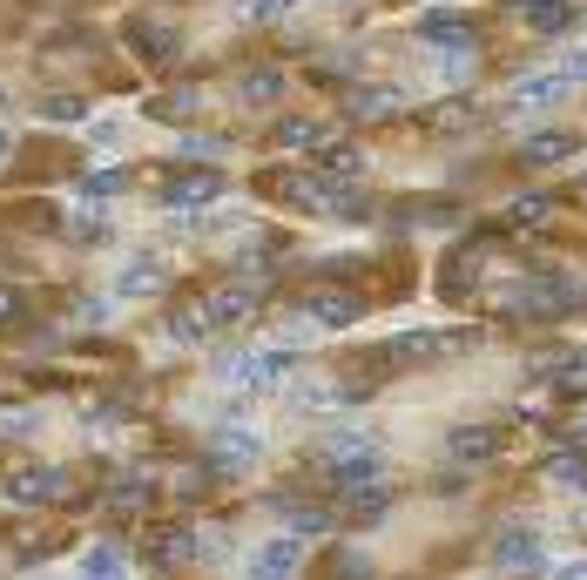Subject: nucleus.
I'll list each match as a JSON object with an SVG mask.
<instances>
[{
  "instance_id": "35",
  "label": "nucleus",
  "mask_w": 587,
  "mask_h": 580,
  "mask_svg": "<svg viewBox=\"0 0 587 580\" xmlns=\"http://www.w3.org/2000/svg\"><path fill=\"white\" fill-rule=\"evenodd\" d=\"M547 580H587V560H567L560 573H547Z\"/></svg>"
},
{
  "instance_id": "33",
  "label": "nucleus",
  "mask_w": 587,
  "mask_h": 580,
  "mask_svg": "<svg viewBox=\"0 0 587 580\" xmlns=\"http://www.w3.org/2000/svg\"><path fill=\"white\" fill-rule=\"evenodd\" d=\"M122 142V122H95V135H89V149H115Z\"/></svg>"
},
{
  "instance_id": "15",
  "label": "nucleus",
  "mask_w": 587,
  "mask_h": 580,
  "mask_svg": "<svg viewBox=\"0 0 587 580\" xmlns=\"http://www.w3.org/2000/svg\"><path fill=\"white\" fill-rule=\"evenodd\" d=\"M149 553H155V567H183V560L196 553V533H190V520H176V527H162Z\"/></svg>"
},
{
  "instance_id": "22",
  "label": "nucleus",
  "mask_w": 587,
  "mask_h": 580,
  "mask_svg": "<svg viewBox=\"0 0 587 580\" xmlns=\"http://www.w3.org/2000/svg\"><path fill=\"white\" fill-rule=\"evenodd\" d=\"M74 580H122V553H115V547H89Z\"/></svg>"
},
{
  "instance_id": "24",
  "label": "nucleus",
  "mask_w": 587,
  "mask_h": 580,
  "mask_svg": "<svg viewBox=\"0 0 587 580\" xmlns=\"http://www.w3.org/2000/svg\"><path fill=\"white\" fill-rule=\"evenodd\" d=\"M547 472H554V486H574V492H587V459H580V452H560V459H547Z\"/></svg>"
},
{
  "instance_id": "18",
  "label": "nucleus",
  "mask_w": 587,
  "mask_h": 580,
  "mask_svg": "<svg viewBox=\"0 0 587 580\" xmlns=\"http://www.w3.org/2000/svg\"><path fill=\"white\" fill-rule=\"evenodd\" d=\"M345 507H352V520H358V527H372V520H378V513L392 507V486H385V479H372V486L345 492Z\"/></svg>"
},
{
  "instance_id": "16",
  "label": "nucleus",
  "mask_w": 587,
  "mask_h": 580,
  "mask_svg": "<svg viewBox=\"0 0 587 580\" xmlns=\"http://www.w3.org/2000/svg\"><path fill=\"white\" fill-rule=\"evenodd\" d=\"M418 41H433V48H473L479 34L466 21H453V14H426V21H418Z\"/></svg>"
},
{
  "instance_id": "1",
  "label": "nucleus",
  "mask_w": 587,
  "mask_h": 580,
  "mask_svg": "<svg viewBox=\"0 0 587 580\" xmlns=\"http://www.w3.org/2000/svg\"><path fill=\"white\" fill-rule=\"evenodd\" d=\"M304 372V358L291 345H271V352H243V358H223V385L230 391H277Z\"/></svg>"
},
{
  "instance_id": "28",
  "label": "nucleus",
  "mask_w": 587,
  "mask_h": 580,
  "mask_svg": "<svg viewBox=\"0 0 587 580\" xmlns=\"http://www.w3.org/2000/svg\"><path fill=\"white\" fill-rule=\"evenodd\" d=\"M41 115H48V122H81V115H89V102H81V95H48Z\"/></svg>"
},
{
  "instance_id": "14",
  "label": "nucleus",
  "mask_w": 587,
  "mask_h": 580,
  "mask_svg": "<svg viewBox=\"0 0 587 580\" xmlns=\"http://www.w3.org/2000/svg\"><path fill=\"white\" fill-rule=\"evenodd\" d=\"M250 311H257V284H223V291L210 297L216 330H223V324H236V317H250Z\"/></svg>"
},
{
  "instance_id": "27",
  "label": "nucleus",
  "mask_w": 587,
  "mask_h": 580,
  "mask_svg": "<svg viewBox=\"0 0 587 580\" xmlns=\"http://www.w3.org/2000/svg\"><path fill=\"white\" fill-rule=\"evenodd\" d=\"M392 109H398V95H378V89L352 95V115H358V122H378V115H392Z\"/></svg>"
},
{
  "instance_id": "2",
  "label": "nucleus",
  "mask_w": 587,
  "mask_h": 580,
  "mask_svg": "<svg viewBox=\"0 0 587 580\" xmlns=\"http://www.w3.org/2000/svg\"><path fill=\"white\" fill-rule=\"evenodd\" d=\"M297 567H304V540L284 533V540H264L243 560V580H297Z\"/></svg>"
},
{
  "instance_id": "11",
  "label": "nucleus",
  "mask_w": 587,
  "mask_h": 580,
  "mask_svg": "<svg viewBox=\"0 0 587 580\" xmlns=\"http://www.w3.org/2000/svg\"><path fill=\"white\" fill-rule=\"evenodd\" d=\"M446 452H453L459 466H479V459L499 452V433H493V426H453V433H446Z\"/></svg>"
},
{
  "instance_id": "36",
  "label": "nucleus",
  "mask_w": 587,
  "mask_h": 580,
  "mask_svg": "<svg viewBox=\"0 0 587 580\" xmlns=\"http://www.w3.org/2000/svg\"><path fill=\"white\" fill-rule=\"evenodd\" d=\"M520 8H534V0H520Z\"/></svg>"
},
{
  "instance_id": "25",
  "label": "nucleus",
  "mask_w": 587,
  "mask_h": 580,
  "mask_svg": "<svg viewBox=\"0 0 587 580\" xmlns=\"http://www.w3.org/2000/svg\"><path fill=\"white\" fill-rule=\"evenodd\" d=\"M365 170V155L345 149V142H324V176H358Z\"/></svg>"
},
{
  "instance_id": "19",
  "label": "nucleus",
  "mask_w": 587,
  "mask_h": 580,
  "mask_svg": "<svg viewBox=\"0 0 587 580\" xmlns=\"http://www.w3.org/2000/svg\"><path fill=\"white\" fill-rule=\"evenodd\" d=\"M284 513V527L297 533V540H317V533H331V527H338V520H331L324 507H277Z\"/></svg>"
},
{
  "instance_id": "20",
  "label": "nucleus",
  "mask_w": 587,
  "mask_h": 580,
  "mask_svg": "<svg viewBox=\"0 0 587 580\" xmlns=\"http://www.w3.org/2000/svg\"><path fill=\"white\" fill-rule=\"evenodd\" d=\"M109 507H115V513H142V507H149V479H142V472H122V479L109 486Z\"/></svg>"
},
{
  "instance_id": "32",
  "label": "nucleus",
  "mask_w": 587,
  "mask_h": 580,
  "mask_svg": "<svg viewBox=\"0 0 587 580\" xmlns=\"http://www.w3.org/2000/svg\"><path fill=\"white\" fill-rule=\"evenodd\" d=\"M190 109H196V89H190V95H162V102H155V115H162V122H183Z\"/></svg>"
},
{
  "instance_id": "7",
  "label": "nucleus",
  "mask_w": 587,
  "mask_h": 580,
  "mask_svg": "<svg viewBox=\"0 0 587 580\" xmlns=\"http://www.w3.org/2000/svg\"><path fill=\"white\" fill-rule=\"evenodd\" d=\"M453 345H466V338H453V330H398V338L385 345V358L426 365V358H439V352H453Z\"/></svg>"
},
{
  "instance_id": "26",
  "label": "nucleus",
  "mask_w": 587,
  "mask_h": 580,
  "mask_svg": "<svg viewBox=\"0 0 587 580\" xmlns=\"http://www.w3.org/2000/svg\"><path fill=\"white\" fill-rule=\"evenodd\" d=\"M122 190V176L115 170H102V176H81V190H74V203H109Z\"/></svg>"
},
{
  "instance_id": "3",
  "label": "nucleus",
  "mask_w": 587,
  "mask_h": 580,
  "mask_svg": "<svg viewBox=\"0 0 587 580\" xmlns=\"http://www.w3.org/2000/svg\"><path fill=\"white\" fill-rule=\"evenodd\" d=\"M493 567H520V573H547V547L534 527H507L493 540Z\"/></svg>"
},
{
  "instance_id": "9",
  "label": "nucleus",
  "mask_w": 587,
  "mask_h": 580,
  "mask_svg": "<svg viewBox=\"0 0 587 580\" xmlns=\"http://www.w3.org/2000/svg\"><path fill=\"white\" fill-rule=\"evenodd\" d=\"M358 311H365V304H358L352 291H317V297L304 304V317H311V324H324V330H352V324H358Z\"/></svg>"
},
{
  "instance_id": "5",
  "label": "nucleus",
  "mask_w": 587,
  "mask_h": 580,
  "mask_svg": "<svg viewBox=\"0 0 587 580\" xmlns=\"http://www.w3.org/2000/svg\"><path fill=\"white\" fill-rule=\"evenodd\" d=\"M162 284H170V264H162L155 251H142V257H129L115 271V297H155Z\"/></svg>"
},
{
  "instance_id": "34",
  "label": "nucleus",
  "mask_w": 587,
  "mask_h": 580,
  "mask_svg": "<svg viewBox=\"0 0 587 580\" xmlns=\"http://www.w3.org/2000/svg\"><path fill=\"white\" fill-rule=\"evenodd\" d=\"M183 155H223V142L216 135H183Z\"/></svg>"
},
{
  "instance_id": "31",
  "label": "nucleus",
  "mask_w": 587,
  "mask_h": 580,
  "mask_svg": "<svg viewBox=\"0 0 587 580\" xmlns=\"http://www.w3.org/2000/svg\"><path fill=\"white\" fill-rule=\"evenodd\" d=\"M527 21H534V28H560V21H567V8H560V0H534Z\"/></svg>"
},
{
  "instance_id": "30",
  "label": "nucleus",
  "mask_w": 587,
  "mask_h": 580,
  "mask_svg": "<svg viewBox=\"0 0 587 580\" xmlns=\"http://www.w3.org/2000/svg\"><path fill=\"white\" fill-rule=\"evenodd\" d=\"M554 68H560V74L574 81V89H587V48H567V54H560Z\"/></svg>"
},
{
  "instance_id": "13",
  "label": "nucleus",
  "mask_w": 587,
  "mask_h": 580,
  "mask_svg": "<svg viewBox=\"0 0 587 580\" xmlns=\"http://www.w3.org/2000/svg\"><path fill=\"white\" fill-rule=\"evenodd\" d=\"M210 330H216L210 304H176V311H170V338H176V345H203Z\"/></svg>"
},
{
  "instance_id": "23",
  "label": "nucleus",
  "mask_w": 587,
  "mask_h": 580,
  "mask_svg": "<svg viewBox=\"0 0 587 580\" xmlns=\"http://www.w3.org/2000/svg\"><path fill=\"white\" fill-rule=\"evenodd\" d=\"M230 8H236L243 21H284L291 8H304V0H230Z\"/></svg>"
},
{
  "instance_id": "12",
  "label": "nucleus",
  "mask_w": 587,
  "mask_h": 580,
  "mask_svg": "<svg viewBox=\"0 0 587 580\" xmlns=\"http://www.w3.org/2000/svg\"><path fill=\"white\" fill-rule=\"evenodd\" d=\"M574 149H580V142H574V135H567V129H534V135H527V142H520V155H527V162H534V170H547V162H567V155H574Z\"/></svg>"
},
{
  "instance_id": "6",
  "label": "nucleus",
  "mask_w": 587,
  "mask_h": 580,
  "mask_svg": "<svg viewBox=\"0 0 587 580\" xmlns=\"http://www.w3.org/2000/svg\"><path fill=\"white\" fill-rule=\"evenodd\" d=\"M567 89H574V81H567L560 68H540V74H527V81H520V89H514V102H507V109H514V115H534V109H547V102H560Z\"/></svg>"
},
{
  "instance_id": "17",
  "label": "nucleus",
  "mask_w": 587,
  "mask_h": 580,
  "mask_svg": "<svg viewBox=\"0 0 587 580\" xmlns=\"http://www.w3.org/2000/svg\"><path fill=\"white\" fill-rule=\"evenodd\" d=\"M236 95H243L250 109H271V102L284 95V68H250V74H243V89H236Z\"/></svg>"
},
{
  "instance_id": "10",
  "label": "nucleus",
  "mask_w": 587,
  "mask_h": 580,
  "mask_svg": "<svg viewBox=\"0 0 587 580\" xmlns=\"http://www.w3.org/2000/svg\"><path fill=\"white\" fill-rule=\"evenodd\" d=\"M257 459H264V439L257 433H236V426L216 433V472H250Z\"/></svg>"
},
{
  "instance_id": "8",
  "label": "nucleus",
  "mask_w": 587,
  "mask_h": 580,
  "mask_svg": "<svg viewBox=\"0 0 587 580\" xmlns=\"http://www.w3.org/2000/svg\"><path fill=\"white\" fill-rule=\"evenodd\" d=\"M216 196H223V176H216V170H203V176H183V183H170V196H162V203H170V210H183V216H203Z\"/></svg>"
},
{
  "instance_id": "21",
  "label": "nucleus",
  "mask_w": 587,
  "mask_h": 580,
  "mask_svg": "<svg viewBox=\"0 0 587 580\" xmlns=\"http://www.w3.org/2000/svg\"><path fill=\"white\" fill-rule=\"evenodd\" d=\"M547 216H554V196H514V203H507V223H514V230H540Z\"/></svg>"
},
{
  "instance_id": "4",
  "label": "nucleus",
  "mask_w": 587,
  "mask_h": 580,
  "mask_svg": "<svg viewBox=\"0 0 587 580\" xmlns=\"http://www.w3.org/2000/svg\"><path fill=\"white\" fill-rule=\"evenodd\" d=\"M8 500H14V507H54V500H68V472H61V466L14 472V479H8Z\"/></svg>"
},
{
  "instance_id": "29",
  "label": "nucleus",
  "mask_w": 587,
  "mask_h": 580,
  "mask_svg": "<svg viewBox=\"0 0 587 580\" xmlns=\"http://www.w3.org/2000/svg\"><path fill=\"white\" fill-rule=\"evenodd\" d=\"M554 385H560V391H574V398H587V358L560 365V372H554Z\"/></svg>"
}]
</instances>
